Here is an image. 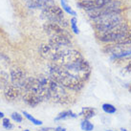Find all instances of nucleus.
<instances>
[{
  "mask_svg": "<svg viewBox=\"0 0 131 131\" xmlns=\"http://www.w3.org/2000/svg\"><path fill=\"white\" fill-rule=\"evenodd\" d=\"M49 75H50V78L63 85L69 91H80L86 83V81H84L81 78L67 72L61 66L57 65L52 62L49 66Z\"/></svg>",
  "mask_w": 131,
  "mask_h": 131,
  "instance_id": "nucleus-1",
  "label": "nucleus"
},
{
  "mask_svg": "<svg viewBox=\"0 0 131 131\" xmlns=\"http://www.w3.org/2000/svg\"><path fill=\"white\" fill-rule=\"evenodd\" d=\"M130 29V25L127 20H124L122 23L118 24L113 29L102 34H95L97 39L102 44L109 43H121L127 32Z\"/></svg>",
  "mask_w": 131,
  "mask_h": 131,
  "instance_id": "nucleus-2",
  "label": "nucleus"
},
{
  "mask_svg": "<svg viewBox=\"0 0 131 131\" xmlns=\"http://www.w3.org/2000/svg\"><path fill=\"white\" fill-rule=\"evenodd\" d=\"M126 20L125 13L124 14H110L102 15L101 17L92 20V27L95 31V34H102L116 27L118 24Z\"/></svg>",
  "mask_w": 131,
  "mask_h": 131,
  "instance_id": "nucleus-3",
  "label": "nucleus"
},
{
  "mask_svg": "<svg viewBox=\"0 0 131 131\" xmlns=\"http://www.w3.org/2000/svg\"><path fill=\"white\" fill-rule=\"evenodd\" d=\"M48 89H49V100L53 101L54 102L66 104L69 103L71 101V95L68 92L69 90L50 77H49Z\"/></svg>",
  "mask_w": 131,
  "mask_h": 131,
  "instance_id": "nucleus-4",
  "label": "nucleus"
},
{
  "mask_svg": "<svg viewBox=\"0 0 131 131\" xmlns=\"http://www.w3.org/2000/svg\"><path fill=\"white\" fill-rule=\"evenodd\" d=\"M41 17L46 19L47 21L55 22L64 29L70 26V20L65 18L62 8L58 6L57 4L41 10Z\"/></svg>",
  "mask_w": 131,
  "mask_h": 131,
  "instance_id": "nucleus-5",
  "label": "nucleus"
},
{
  "mask_svg": "<svg viewBox=\"0 0 131 131\" xmlns=\"http://www.w3.org/2000/svg\"><path fill=\"white\" fill-rule=\"evenodd\" d=\"M48 43L51 46L53 54H54L60 50H64V49L72 47V36L69 32L62 34V35L53 36V37H50Z\"/></svg>",
  "mask_w": 131,
  "mask_h": 131,
  "instance_id": "nucleus-6",
  "label": "nucleus"
},
{
  "mask_svg": "<svg viewBox=\"0 0 131 131\" xmlns=\"http://www.w3.org/2000/svg\"><path fill=\"white\" fill-rule=\"evenodd\" d=\"M10 79H11L12 84L20 88L22 91L25 87L26 80L28 77L26 76V73L20 68H13L10 72Z\"/></svg>",
  "mask_w": 131,
  "mask_h": 131,
  "instance_id": "nucleus-7",
  "label": "nucleus"
},
{
  "mask_svg": "<svg viewBox=\"0 0 131 131\" xmlns=\"http://www.w3.org/2000/svg\"><path fill=\"white\" fill-rule=\"evenodd\" d=\"M128 45H124V44L121 43H109L104 44V46L102 47V52L104 54L111 56V58H115L118 56L122 55L125 50L128 49Z\"/></svg>",
  "mask_w": 131,
  "mask_h": 131,
  "instance_id": "nucleus-8",
  "label": "nucleus"
},
{
  "mask_svg": "<svg viewBox=\"0 0 131 131\" xmlns=\"http://www.w3.org/2000/svg\"><path fill=\"white\" fill-rule=\"evenodd\" d=\"M43 31L45 33L49 35L50 37L53 36H58V35H62V34L67 33L68 31H66L64 28H62L61 26L55 23V22H46L43 25Z\"/></svg>",
  "mask_w": 131,
  "mask_h": 131,
  "instance_id": "nucleus-9",
  "label": "nucleus"
},
{
  "mask_svg": "<svg viewBox=\"0 0 131 131\" xmlns=\"http://www.w3.org/2000/svg\"><path fill=\"white\" fill-rule=\"evenodd\" d=\"M55 4V0H28L26 1L27 7L33 10H37V9L43 10L45 8L53 6Z\"/></svg>",
  "mask_w": 131,
  "mask_h": 131,
  "instance_id": "nucleus-10",
  "label": "nucleus"
},
{
  "mask_svg": "<svg viewBox=\"0 0 131 131\" xmlns=\"http://www.w3.org/2000/svg\"><path fill=\"white\" fill-rule=\"evenodd\" d=\"M22 90L17 86H15L14 84H8L7 86L4 89V96L7 101L9 102H14L16 99H18V97L21 94Z\"/></svg>",
  "mask_w": 131,
  "mask_h": 131,
  "instance_id": "nucleus-11",
  "label": "nucleus"
},
{
  "mask_svg": "<svg viewBox=\"0 0 131 131\" xmlns=\"http://www.w3.org/2000/svg\"><path fill=\"white\" fill-rule=\"evenodd\" d=\"M23 102L26 104H28L31 107H36L42 102L39 97H37L36 94H34L31 91H24L23 92Z\"/></svg>",
  "mask_w": 131,
  "mask_h": 131,
  "instance_id": "nucleus-12",
  "label": "nucleus"
},
{
  "mask_svg": "<svg viewBox=\"0 0 131 131\" xmlns=\"http://www.w3.org/2000/svg\"><path fill=\"white\" fill-rule=\"evenodd\" d=\"M38 52H39L40 57L43 58H51L52 55H53V50H52L51 46L49 45V43L41 44L39 46Z\"/></svg>",
  "mask_w": 131,
  "mask_h": 131,
  "instance_id": "nucleus-13",
  "label": "nucleus"
},
{
  "mask_svg": "<svg viewBox=\"0 0 131 131\" xmlns=\"http://www.w3.org/2000/svg\"><path fill=\"white\" fill-rule=\"evenodd\" d=\"M79 116L78 114H75L73 113L72 110H66V111H63V112L59 113L58 116L55 118L56 122H58V121H62V120H66V119H75Z\"/></svg>",
  "mask_w": 131,
  "mask_h": 131,
  "instance_id": "nucleus-14",
  "label": "nucleus"
},
{
  "mask_svg": "<svg viewBox=\"0 0 131 131\" xmlns=\"http://www.w3.org/2000/svg\"><path fill=\"white\" fill-rule=\"evenodd\" d=\"M79 115L82 116L85 120H90L91 118L95 116V109L92 107H83Z\"/></svg>",
  "mask_w": 131,
  "mask_h": 131,
  "instance_id": "nucleus-15",
  "label": "nucleus"
},
{
  "mask_svg": "<svg viewBox=\"0 0 131 131\" xmlns=\"http://www.w3.org/2000/svg\"><path fill=\"white\" fill-rule=\"evenodd\" d=\"M60 5H61L62 10L65 12L66 14L72 15V16H77V13L71 8V6L68 5L67 0H60Z\"/></svg>",
  "mask_w": 131,
  "mask_h": 131,
  "instance_id": "nucleus-16",
  "label": "nucleus"
},
{
  "mask_svg": "<svg viewBox=\"0 0 131 131\" xmlns=\"http://www.w3.org/2000/svg\"><path fill=\"white\" fill-rule=\"evenodd\" d=\"M70 28L74 34H76V35L80 34V28L78 26V19L76 18V16H73L70 19Z\"/></svg>",
  "mask_w": 131,
  "mask_h": 131,
  "instance_id": "nucleus-17",
  "label": "nucleus"
},
{
  "mask_svg": "<svg viewBox=\"0 0 131 131\" xmlns=\"http://www.w3.org/2000/svg\"><path fill=\"white\" fill-rule=\"evenodd\" d=\"M80 128H81V130L83 131H93L94 130V124L90 123L89 120H85L84 119L81 122V124H80Z\"/></svg>",
  "mask_w": 131,
  "mask_h": 131,
  "instance_id": "nucleus-18",
  "label": "nucleus"
},
{
  "mask_svg": "<svg viewBox=\"0 0 131 131\" xmlns=\"http://www.w3.org/2000/svg\"><path fill=\"white\" fill-rule=\"evenodd\" d=\"M102 108L106 114H115L117 111L116 107L111 103H103L102 105Z\"/></svg>",
  "mask_w": 131,
  "mask_h": 131,
  "instance_id": "nucleus-19",
  "label": "nucleus"
},
{
  "mask_svg": "<svg viewBox=\"0 0 131 131\" xmlns=\"http://www.w3.org/2000/svg\"><path fill=\"white\" fill-rule=\"evenodd\" d=\"M23 115H24V117H25L26 119L28 121H30L32 124H34L35 125H41V124H43L41 121H39V120H37V119H36V118H34L32 115H30L29 113L27 112V111H23Z\"/></svg>",
  "mask_w": 131,
  "mask_h": 131,
  "instance_id": "nucleus-20",
  "label": "nucleus"
},
{
  "mask_svg": "<svg viewBox=\"0 0 131 131\" xmlns=\"http://www.w3.org/2000/svg\"><path fill=\"white\" fill-rule=\"evenodd\" d=\"M8 82H9V75L6 72L1 71L0 72V85L3 87V86H7Z\"/></svg>",
  "mask_w": 131,
  "mask_h": 131,
  "instance_id": "nucleus-21",
  "label": "nucleus"
},
{
  "mask_svg": "<svg viewBox=\"0 0 131 131\" xmlns=\"http://www.w3.org/2000/svg\"><path fill=\"white\" fill-rule=\"evenodd\" d=\"M121 44H124V45H131V28L127 32L126 36L124 37L123 41L121 42Z\"/></svg>",
  "mask_w": 131,
  "mask_h": 131,
  "instance_id": "nucleus-22",
  "label": "nucleus"
},
{
  "mask_svg": "<svg viewBox=\"0 0 131 131\" xmlns=\"http://www.w3.org/2000/svg\"><path fill=\"white\" fill-rule=\"evenodd\" d=\"M2 125H3V127L5 129H8V130H10V129H12V128L14 127V125L12 124V123L10 122V120L8 118H3V120H2Z\"/></svg>",
  "mask_w": 131,
  "mask_h": 131,
  "instance_id": "nucleus-23",
  "label": "nucleus"
},
{
  "mask_svg": "<svg viewBox=\"0 0 131 131\" xmlns=\"http://www.w3.org/2000/svg\"><path fill=\"white\" fill-rule=\"evenodd\" d=\"M11 117L12 119L15 121V122H16V123H22V121H23V117L18 112H14L11 115Z\"/></svg>",
  "mask_w": 131,
  "mask_h": 131,
  "instance_id": "nucleus-24",
  "label": "nucleus"
},
{
  "mask_svg": "<svg viewBox=\"0 0 131 131\" xmlns=\"http://www.w3.org/2000/svg\"><path fill=\"white\" fill-rule=\"evenodd\" d=\"M40 131H67L66 128L58 126V127H43L40 129Z\"/></svg>",
  "mask_w": 131,
  "mask_h": 131,
  "instance_id": "nucleus-25",
  "label": "nucleus"
},
{
  "mask_svg": "<svg viewBox=\"0 0 131 131\" xmlns=\"http://www.w3.org/2000/svg\"><path fill=\"white\" fill-rule=\"evenodd\" d=\"M124 70L125 73H129V74L131 73V60H129V61L127 62V64L124 66Z\"/></svg>",
  "mask_w": 131,
  "mask_h": 131,
  "instance_id": "nucleus-26",
  "label": "nucleus"
},
{
  "mask_svg": "<svg viewBox=\"0 0 131 131\" xmlns=\"http://www.w3.org/2000/svg\"><path fill=\"white\" fill-rule=\"evenodd\" d=\"M4 118V113L0 111V119H3Z\"/></svg>",
  "mask_w": 131,
  "mask_h": 131,
  "instance_id": "nucleus-27",
  "label": "nucleus"
},
{
  "mask_svg": "<svg viewBox=\"0 0 131 131\" xmlns=\"http://www.w3.org/2000/svg\"><path fill=\"white\" fill-rule=\"evenodd\" d=\"M121 130H122V131H128L127 129H125V128H122V129H121Z\"/></svg>",
  "mask_w": 131,
  "mask_h": 131,
  "instance_id": "nucleus-28",
  "label": "nucleus"
},
{
  "mask_svg": "<svg viewBox=\"0 0 131 131\" xmlns=\"http://www.w3.org/2000/svg\"><path fill=\"white\" fill-rule=\"evenodd\" d=\"M24 131H31V130H29V129H25Z\"/></svg>",
  "mask_w": 131,
  "mask_h": 131,
  "instance_id": "nucleus-29",
  "label": "nucleus"
},
{
  "mask_svg": "<svg viewBox=\"0 0 131 131\" xmlns=\"http://www.w3.org/2000/svg\"><path fill=\"white\" fill-rule=\"evenodd\" d=\"M129 90H130V92H131V85H130V87H129Z\"/></svg>",
  "mask_w": 131,
  "mask_h": 131,
  "instance_id": "nucleus-30",
  "label": "nucleus"
},
{
  "mask_svg": "<svg viewBox=\"0 0 131 131\" xmlns=\"http://www.w3.org/2000/svg\"><path fill=\"white\" fill-rule=\"evenodd\" d=\"M1 88H2V86H1V85H0V89H1Z\"/></svg>",
  "mask_w": 131,
  "mask_h": 131,
  "instance_id": "nucleus-31",
  "label": "nucleus"
},
{
  "mask_svg": "<svg viewBox=\"0 0 131 131\" xmlns=\"http://www.w3.org/2000/svg\"><path fill=\"white\" fill-rule=\"evenodd\" d=\"M107 131H114V130H107Z\"/></svg>",
  "mask_w": 131,
  "mask_h": 131,
  "instance_id": "nucleus-32",
  "label": "nucleus"
},
{
  "mask_svg": "<svg viewBox=\"0 0 131 131\" xmlns=\"http://www.w3.org/2000/svg\"><path fill=\"white\" fill-rule=\"evenodd\" d=\"M26 1H28V0H26Z\"/></svg>",
  "mask_w": 131,
  "mask_h": 131,
  "instance_id": "nucleus-33",
  "label": "nucleus"
}]
</instances>
